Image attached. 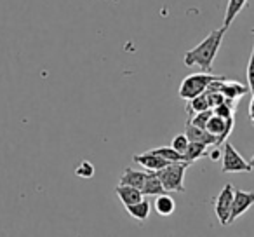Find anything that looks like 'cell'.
I'll list each match as a JSON object with an SVG mask.
<instances>
[{"label": "cell", "instance_id": "6da1fadb", "mask_svg": "<svg viewBox=\"0 0 254 237\" xmlns=\"http://www.w3.org/2000/svg\"><path fill=\"white\" fill-rule=\"evenodd\" d=\"M225 32H226L225 26H221L219 30H212L200 44H197L193 49L187 51V54H185V65L187 67H198L202 72L211 74L212 61L218 56V51L221 47Z\"/></svg>", "mask_w": 254, "mask_h": 237}, {"label": "cell", "instance_id": "7a4b0ae2", "mask_svg": "<svg viewBox=\"0 0 254 237\" xmlns=\"http://www.w3.org/2000/svg\"><path fill=\"white\" fill-rule=\"evenodd\" d=\"M188 166H190L188 162L180 160V162H171L162 169L155 171L166 192H185V173Z\"/></svg>", "mask_w": 254, "mask_h": 237}, {"label": "cell", "instance_id": "3957f363", "mask_svg": "<svg viewBox=\"0 0 254 237\" xmlns=\"http://www.w3.org/2000/svg\"><path fill=\"white\" fill-rule=\"evenodd\" d=\"M221 79L219 75L214 74H207V72H202V74H193V75H188V77L183 79L180 85V98L183 99H191L195 96L202 94L209 89V85L212 84L214 80Z\"/></svg>", "mask_w": 254, "mask_h": 237}, {"label": "cell", "instance_id": "277c9868", "mask_svg": "<svg viewBox=\"0 0 254 237\" xmlns=\"http://www.w3.org/2000/svg\"><path fill=\"white\" fill-rule=\"evenodd\" d=\"M223 154H221V171L223 173H251L253 167L251 164L237 152V149L232 143H223Z\"/></svg>", "mask_w": 254, "mask_h": 237}, {"label": "cell", "instance_id": "5b68a950", "mask_svg": "<svg viewBox=\"0 0 254 237\" xmlns=\"http://www.w3.org/2000/svg\"><path fill=\"white\" fill-rule=\"evenodd\" d=\"M233 124H235V119H233V117H230V119H223V117L212 113L211 119H209L207 124H205V129H207V131L216 138L214 147H219L226 142V138L230 136V133L233 131Z\"/></svg>", "mask_w": 254, "mask_h": 237}, {"label": "cell", "instance_id": "8992f818", "mask_svg": "<svg viewBox=\"0 0 254 237\" xmlns=\"http://www.w3.org/2000/svg\"><path fill=\"white\" fill-rule=\"evenodd\" d=\"M233 185L226 183L223 190L219 192L218 199H216L214 213L216 218L219 220L221 225H230V211H232V201H233Z\"/></svg>", "mask_w": 254, "mask_h": 237}, {"label": "cell", "instance_id": "52a82bcc", "mask_svg": "<svg viewBox=\"0 0 254 237\" xmlns=\"http://www.w3.org/2000/svg\"><path fill=\"white\" fill-rule=\"evenodd\" d=\"M253 204H254V192L233 190L232 211H230V225H232L239 216H242Z\"/></svg>", "mask_w": 254, "mask_h": 237}, {"label": "cell", "instance_id": "ba28073f", "mask_svg": "<svg viewBox=\"0 0 254 237\" xmlns=\"http://www.w3.org/2000/svg\"><path fill=\"white\" fill-rule=\"evenodd\" d=\"M132 160H134L136 164H139L145 171H159V169H162V167H166L167 164H171V162H167L166 159H162L160 156L150 152V150L145 154H138V156H134L132 157Z\"/></svg>", "mask_w": 254, "mask_h": 237}, {"label": "cell", "instance_id": "9c48e42d", "mask_svg": "<svg viewBox=\"0 0 254 237\" xmlns=\"http://www.w3.org/2000/svg\"><path fill=\"white\" fill-rule=\"evenodd\" d=\"M187 138L190 142H198V143H204L207 147H214L216 145V138L207 131V129H202V128H197V126L190 124L187 121Z\"/></svg>", "mask_w": 254, "mask_h": 237}, {"label": "cell", "instance_id": "30bf717a", "mask_svg": "<svg viewBox=\"0 0 254 237\" xmlns=\"http://www.w3.org/2000/svg\"><path fill=\"white\" fill-rule=\"evenodd\" d=\"M115 192H117V195H119V199L122 201V204L126 206V208H127V206L134 204V202H139L141 199H145L139 188L129 187V185L119 183V185H117V188H115Z\"/></svg>", "mask_w": 254, "mask_h": 237}, {"label": "cell", "instance_id": "8fae6325", "mask_svg": "<svg viewBox=\"0 0 254 237\" xmlns=\"http://www.w3.org/2000/svg\"><path fill=\"white\" fill-rule=\"evenodd\" d=\"M146 176H148V171H138V169H131V167H126L124 174L120 176V183L122 185H129V187H134V188H139L145 185L146 181Z\"/></svg>", "mask_w": 254, "mask_h": 237}, {"label": "cell", "instance_id": "7c38bea8", "mask_svg": "<svg viewBox=\"0 0 254 237\" xmlns=\"http://www.w3.org/2000/svg\"><path fill=\"white\" fill-rule=\"evenodd\" d=\"M141 194H143V197H146V195L157 197V195H160V194H166V188H164L162 181H160L159 176L155 174V171H148L145 185L141 187Z\"/></svg>", "mask_w": 254, "mask_h": 237}, {"label": "cell", "instance_id": "4fadbf2b", "mask_svg": "<svg viewBox=\"0 0 254 237\" xmlns=\"http://www.w3.org/2000/svg\"><path fill=\"white\" fill-rule=\"evenodd\" d=\"M207 156V145L198 142H190L187 147V150L183 152V160L188 164H193L195 160L202 159V157Z\"/></svg>", "mask_w": 254, "mask_h": 237}, {"label": "cell", "instance_id": "5bb4252c", "mask_svg": "<svg viewBox=\"0 0 254 237\" xmlns=\"http://www.w3.org/2000/svg\"><path fill=\"white\" fill-rule=\"evenodd\" d=\"M153 208H155V211L159 213L160 216H169L174 213V209H176V202H174V199L171 197V195L166 194H160L155 197V202H153Z\"/></svg>", "mask_w": 254, "mask_h": 237}, {"label": "cell", "instance_id": "9a60e30c", "mask_svg": "<svg viewBox=\"0 0 254 237\" xmlns=\"http://www.w3.org/2000/svg\"><path fill=\"white\" fill-rule=\"evenodd\" d=\"M247 2H249V0H228V4H226V12H225V21H223V26H225V28H230L233 19L242 12V9L247 5Z\"/></svg>", "mask_w": 254, "mask_h": 237}, {"label": "cell", "instance_id": "2e32d148", "mask_svg": "<svg viewBox=\"0 0 254 237\" xmlns=\"http://www.w3.org/2000/svg\"><path fill=\"white\" fill-rule=\"evenodd\" d=\"M127 213L132 216V218H136L138 222H145L146 218L150 216V209H152V204H150L146 199H141L139 202H134V204L127 206Z\"/></svg>", "mask_w": 254, "mask_h": 237}, {"label": "cell", "instance_id": "e0dca14e", "mask_svg": "<svg viewBox=\"0 0 254 237\" xmlns=\"http://www.w3.org/2000/svg\"><path fill=\"white\" fill-rule=\"evenodd\" d=\"M211 108V103H209L207 92H202V94L195 96V98L188 99V115H193V113L204 112V110Z\"/></svg>", "mask_w": 254, "mask_h": 237}, {"label": "cell", "instance_id": "ac0fdd59", "mask_svg": "<svg viewBox=\"0 0 254 237\" xmlns=\"http://www.w3.org/2000/svg\"><path fill=\"white\" fill-rule=\"evenodd\" d=\"M150 152L160 156L162 159H166L167 162H180V160H183V156L178 154L173 147H159V149H153V150H150Z\"/></svg>", "mask_w": 254, "mask_h": 237}, {"label": "cell", "instance_id": "d6986e66", "mask_svg": "<svg viewBox=\"0 0 254 237\" xmlns=\"http://www.w3.org/2000/svg\"><path fill=\"white\" fill-rule=\"evenodd\" d=\"M212 113H214V112H212V108L204 110V112H198V113H193V115L188 119V122H190V124H193V126H197V128L205 129V124H207V121L211 119Z\"/></svg>", "mask_w": 254, "mask_h": 237}, {"label": "cell", "instance_id": "ffe728a7", "mask_svg": "<svg viewBox=\"0 0 254 237\" xmlns=\"http://www.w3.org/2000/svg\"><path fill=\"white\" fill-rule=\"evenodd\" d=\"M75 174L80 178H92L94 176V166L89 160H82L77 167H75Z\"/></svg>", "mask_w": 254, "mask_h": 237}, {"label": "cell", "instance_id": "44dd1931", "mask_svg": "<svg viewBox=\"0 0 254 237\" xmlns=\"http://www.w3.org/2000/svg\"><path fill=\"white\" fill-rule=\"evenodd\" d=\"M188 143H190V140L187 138V135H176L173 138V142H171V147H173L178 154H181V156H183V152L187 150Z\"/></svg>", "mask_w": 254, "mask_h": 237}, {"label": "cell", "instance_id": "7402d4cb", "mask_svg": "<svg viewBox=\"0 0 254 237\" xmlns=\"http://www.w3.org/2000/svg\"><path fill=\"white\" fill-rule=\"evenodd\" d=\"M247 87H249L251 92H254V46L249 58V63H247Z\"/></svg>", "mask_w": 254, "mask_h": 237}, {"label": "cell", "instance_id": "603a6c76", "mask_svg": "<svg viewBox=\"0 0 254 237\" xmlns=\"http://www.w3.org/2000/svg\"><path fill=\"white\" fill-rule=\"evenodd\" d=\"M221 150L218 149V147H214V149L211 150V152H207V156H209V159L211 160H218V159H221Z\"/></svg>", "mask_w": 254, "mask_h": 237}, {"label": "cell", "instance_id": "cb8c5ba5", "mask_svg": "<svg viewBox=\"0 0 254 237\" xmlns=\"http://www.w3.org/2000/svg\"><path fill=\"white\" fill-rule=\"evenodd\" d=\"M249 119L254 126V92H253V98H251V101H249Z\"/></svg>", "mask_w": 254, "mask_h": 237}, {"label": "cell", "instance_id": "d4e9b609", "mask_svg": "<svg viewBox=\"0 0 254 237\" xmlns=\"http://www.w3.org/2000/svg\"><path fill=\"white\" fill-rule=\"evenodd\" d=\"M249 164H251V167H253V169H254V156H253V157H251V160H249Z\"/></svg>", "mask_w": 254, "mask_h": 237}, {"label": "cell", "instance_id": "484cf974", "mask_svg": "<svg viewBox=\"0 0 254 237\" xmlns=\"http://www.w3.org/2000/svg\"><path fill=\"white\" fill-rule=\"evenodd\" d=\"M253 33H254V30H253Z\"/></svg>", "mask_w": 254, "mask_h": 237}]
</instances>
